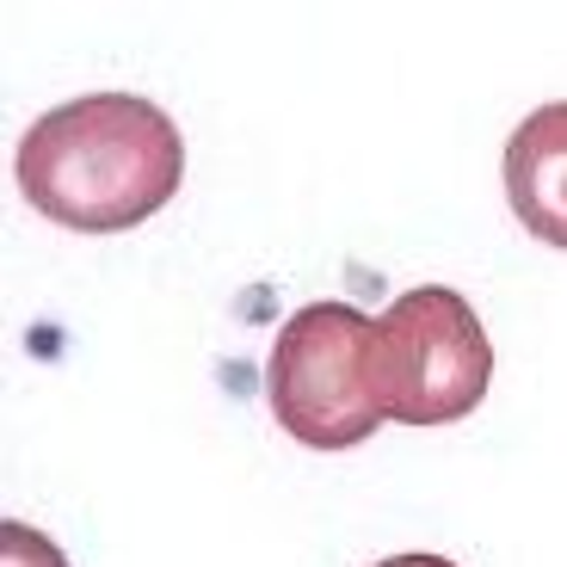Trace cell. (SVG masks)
Here are the masks:
<instances>
[{
	"instance_id": "6da1fadb",
	"label": "cell",
	"mask_w": 567,
	"mask_h": 567,
	"mask_svg": "<svg viewBox=\"0 0 567 567\" xmlns=\"http://www.w3.org/2000/svg\"><path fill=\"white\" fill-rule=\"evenodd\" d=\"M13 179L19 198L69 235H124L173 204L185 136L142 93H81L19 136Z\"/></svg>"
},
{
	"instance_id": "7a4b0ae2",
	"label": "cell",
	"mask_w": 567,
	"mask_h": 567,
	"mask_svg": "<svg viewBox=\"0 0 567 567\" xmlns=\"http://www.w3.org/2000/svg\"><path fill=\"white\" fill-rule=\"evenodd\" d=\"M370 377H377V401L395 425H451L487 401L494 340L463 290L420 284L377 315Z\"/></svg>"
},
{
	"instance_id": "3957f363",
	"label": "cell",
	"mask_w": 567,
	"mask_h": 567,
	"mask_svg": "<svg viewBox=\"0 0 567 567\" xmlns=\"http://www.w3.org/2000/svg\"><path fill=\"white\" fill-rule=\"evenodd\" d=\"M377 315L352 302H309L278 327L266 358L271 420L309 451H352L383 432V401L370 377Z\"/></svg>"
},
{
	"instance_id": "277c9868",
	"label": "cell",
	"mask_w": 567,
	"mask_h": 567,
	"mask_svg": "<svg viewBox=\"0 0 567 567\" xmlns=\"http://www.w3.org/2000/svg\"><path fill=\"white\" fill-rule=\"evenodd\" d=\"M506 204L537 241L567 254V100L537 105L506 142Z\"/></svg>"
},
{
	"instance_id": "5b68a950",
	"label": "cell",
	"mask_w": 567,
	"mask_h": 567,
	"mask_svg": "<svg viewBox=\"0 0 567 567\" xmlns=\"http://www.w3.org/2000/svg\"><path fill=\"white\" fill-rule=\"evenodd\" d=\"M0 567H69V555L50 537H38L31 525L7 518V525H0Z\"/></svg>"
},
{
	"instance_id": "8992f818",
	"label": "cell",
	"mask_w": 567,
	"mask_h": 567,
	"mask_svg": "<svg viewBox=\"0 0 567 567\" xmlns=\"http://www.w3.org/2000/svg\"><path fill=\"white\" fill-rule=\"evenodd\" d=\"M377 567H456L451 555H389V561H377Z\"/></svg>"
}]
</instances>
